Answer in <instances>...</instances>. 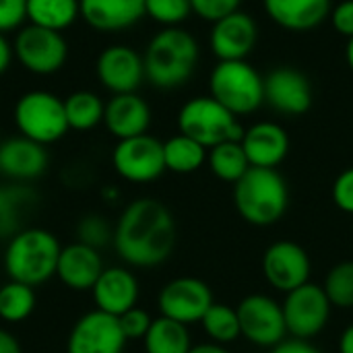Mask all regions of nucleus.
Segmentation results:
<instances>
[{"mask_svg":"<svg viewBox=\"0 0 353 353\" xmlns=\"http://www.w3.org/2000/svg\"><path fill=\"white\" fill-rule=\"evenodd\" d=\"M240 333L246 341L259 347H275L285 341L288 327L283 319V308L273 298L265 294L246 296L238 308Z\"/></svg>","mask_w":353,"mask_h":353,"instance_id":"obj_11","label":"nucleus"},{"mask_svg":"<svg viewBox=\"0 0 353 353\" xmlns=\"http://www.w3.org/2000/svg\"><path fill=\"white\" fill-rule=\"evenodd\" d=\"M234 205L238 215L254 225H275L290 207V188L277 170L250 168L234 184Z\"/></svg>","mask_w":353,"mask_h":353,"instance_id":"obj_3","label":"nucleus"},{"mask_svg":"<svg viewBox=\"0 0 353 353\" xmlns=\"http://www.w3.org/2000/svg\"><path fill=\"white\" fill-rule=\"evenodd\" d=\"M331 0H263L265 14L283 31L308 33L331 17Z\"/></svg>","mask_w":353,"mask_h":353,"instance_id":"obj_20","label":"nucleus"},{"mask_svg":"<svg viewBox=\"0 0 353 353\" xmlns=\"http://www.w3.org/2000/svg\"><path fill=\"white\" fill-rule=\"evenodd\" d=\"M83 21L99 33H120L145 17V0H79Z\"/></svg>","mask_w":353,"mask_h":353,"instance_id":"obj_24","label":"nucleus"},{"mask_svg":"<svg viewBox=\"0 0 353 353\" xmlns=\"http://www.w3.org/2000/svg\"><path fill=\"white\" fill-rule=\"evenodd\" d=\"M103 126L118 141L147 134L151 126V108L139 93L112 95L105 103Z\"/></svg>","mask_w":353,"mask_h":353,"instance_id":"obj_22","label":"nucleus"},{"mask_svg":"<svg viewBox=\"0 0 353 353\" xmlns=\"http://www.w3.org/2000/svg\"><path fill=\"white\" fill-rule=\"evenodd\" d=\"M215 304L211 288L196 277H178L165 283L159 292L157 306L161 316L182 325L201 323L207 310Z\"/></svg>","mask_w":353,"mask_h":353,"instance_id":"obj_12","label":"nucleus"},{"mask_svg":"<svg viewBox=\"0 0 353 353\" xmlns=\"http://www.w3.org/2000/svg\"><path fill=\"white\" fill-rule=\"evenodd\" d=\"M35 201L37 194L25 184L0 186V240H10L21 232L23 215Z\"/></svg>","mask_w":353,"mask_h":353,"instance_id":"obj_25","label":"nucleus"},{"mask_svg":"<svg viewBox=\"0 0 353 353\" xmlns=\"http://www.w3.org/2000/svg\"><path fill=\"white\" fill-rule=\"evenodd\" d=\"M37 298L31 285L10 281L0 288V319L4 323L17 325L27 321L35 310Z\"/></svg>","mask_w":353,"mask_h":353,"instance_id":"obj_31","label":"nucleus"},{"mask_svg":"<svg viewBox=\"0 0 353 353\" xmlns=\"http://www.w3.org/2000/svg\"><path fill=\"white\" fill-rule=\"evenodd\" d=\"M12 118L19 134L43 147L60 141L70 130L66 122L64 99L43 89L23 93L14 103Z\"/></svg>","mask_w":353,"mask_h":353,"instance_id":"obj_7","label":"nucleus"},{"mask_svg":"<svg viewBox=\"0 0 353 353\" xmlns=\"http://www.w3.org/2000/svg\"><path fill=\"white\" fill-rule=\"evenodd\" d=\"M209 95L234 116H250L265 105V74L248 60L217 62L209 74Z\"/></svg>","mask_w":353,"mask_h":353,"instance_id":"obj_5","label":"nucleus"},{"mask_svg":"<svg viewBox=\"0 0 353 353\" xmlns=\"http://www.w3.org/2000/svg\"><path fill=\"white\" fill-rule=\"evenodd\" d=\"M331 194H333V203L337 205V209L353 215V168L343 170L335 178Z\"/></svg>","mask_w":353,"mask_h":353,"instance_id":"obj_39","label":"nucleus"},{"mask_svg":"<svg viewBox=\"0 0 353 353\" xmlns=\"http://www.w3.org/2000/svg\"><path fill=\"white\" fill-rule=\"evenodd\" d=\"M329 21L339 35L347 39L353 37V0H341L339 4H335L331 8Z\"/></svg>","mask_w":353,"mask_h":353,"instance_id":"obj_40","label":"nucleus"},{"mask_svg":"<svg viewBox=\"0 0 353 353\" xmlns=\"http://www.w3.org/2000/svg\"><path fill=\"white\" fill-rule=\"evenodd\" d=\"M74 236H77V242L91 246L95 250H101L110 242H114V228L110 225V221L103 215L87 213L77 221Z\"/></svg>","mask_w":353,"mask_h":353,"instance_id":"obj_34","label":"nucleus"},{"mask_svg":"<svg viewBox=\"0 0 353 353\" xmlns=\"http://www.w3.org/2000/svg\"><path fill=\"white\" fill-rule=\"evenodd\" d=\"M283 319L288 333L294 339L310 341L319 333L325 331L329 319H331V302L325 294V290L316 283H304L296 288L294 292L285 294V300L281 304Z\"/></svg>","mask_w":353,"mask_h":353,"instance_id":"obj_9","label":"nucleus"},{"mask_svg":"<svg viewBox=\"0 0 353 353\" xmlns=\"http://www.w3.org/2000/svg\"><path fill=\"white\" fill-rule=\"evenodd\" d=\"M103 269L105 267L99 250L81 242H72L60 250L56 277L60 279V283H64V288L72 292H91Z\"/></svg>","mask_w":353,"mask_h":353,"instance_id":"obj_23","label":"nucleus"},{"mask_svg":"<svg viewBox=\"0 0 353 353\" xmlns=\"http://www.w3.org/2000/svg\"><path fill=\"white\" fill-rule=\"evenodd\" d=\"M12 56H14L12 43L6 39V35L0 33V74H4V72L8 70V66H10V62H12Z\"/></svg>","mask_w":353,"mask_h":353,"instance_id":"obj_42","label":"nucleus"},{"mask_svg":"<svg viewBox=\"0 0 353 353\" xmlns=\"http://www.w3.org/2000/svg\"><path fill=\"white\" fill-rule=\"evenodd\" d=\"M27 19V0H0V33L19 31Z\"/></svg>","mask_w":353,"mask_h":353,"instance_id":"obj_38","label":"nucleus"},{"mask_svg":"<svg viewBox=\"0 0 353 353\" xmlns=\"http://www.w3.org/2000/svg\"><path fill=\"white\" fill-rule=\"evenodd\" d=\"M0 353H23L17 337L6 329H0Z\"/></svg>","mask_w":353,"mask_h":353,"instance_id":"obj_43","label":"nucleus"},{"mask_svg":"<svg viewBox=\"0 0 353 353\" xmlns=\"http://www.w3.org/2000/svg\"><path fill=\"white\" fill-rule=\"evenodd\" d=\"M50 157L43 145L19 134L0 143V172L14 182H29L43 176Z\"/></svg>","mask_w":353,"mask_h":353,"instance_id":"obj_19","label":"nucleus"},{"mask_svg":"<svg viewBox=\"0 0 353 353\" xmlns=\"http://www.w3.org/2000/svg\"><path fill=\"white\" fill-rule=\"evenodd\" d=\"M201 323L213 343L228 345V343L236 341L238 337H242L238 312H236V308H232L228 304H213Z\"/></svg>","mask_w":353,"mask_h":353,"instance_id":"obj_32","label":"nucleus"},{"mask_svg":"<svg viewBox=\"0 0 353 353\" xmlns=\"http://www.w3.org/2000/svg\"><path fill=\"white\" fill-rule=\"evenodd\" d=\"M118 321H120V329H122L126 341L145 339V335L149 333L151 323H153V319L149 316V312L143 310V308H139V306H134L128 312H124L122 316H118Z\"/></svg>","mask_w":353,"mask_h":353,"instance_id":"obj_37","label":"nucleus"},{"mask_svg":"<svg viewBox=\"0 0 353 353\" xmlns=\"http://www.w3.org/2000/svg\"><path fill=\"white\" fill-rule=\"evenodd\" d=\"M95 74L112 95L137 93L145 81L143 54L124 43L108 46L95 60Z\"/></svg>","mask_w":353,"mask_h":353,"instance_id":"obj_17","label":"nucleus"},{"mask_svg":"<svg viewBox=\"0 0 353 353\" xmlns=\"http://www.w3.org/2000/svg\"><path fill=\"white\" fill-rule=\"evenodd\" d=\"M331 306L350 310L353 308V261H343L335 265L323 285Z\"/></svg>","mask_w":353,"mask_h":353,"instance_id":"obj_33","label":"nucleus"},{"mask_svg":"<svg viewBox=\"0 0 353 353\" xmlns=\"http://www.w3.org/2000/svg\"><path fill=\"white\" fill-rule=\"evenodd\" d=\"M207 163L217 180L230 184H236L250 170V161L240 141H225L211 147L207 153Z\"/></svg>","mask_w":353,"mask_h":353,"instance_id":"obj_30","label":"nucleus"},{"mask_svg":"<svg viewBox=\"0 0 353 353\" xmlns=\"http://www.w3.org/2000/svg\"><path fill=\"white\" fill-rule=\"evenodd\" d=\"M199 60L201 46L188 29L163 27L145 48V81L163 91L180 89L194 77Z\"/></svg>","mask_w":353,"mask_h":353,"instance_id":"obj_2","label":"nucleus"},{"mask_svg":"<svg viewBox=\"0 0 353 353\" xmlns=\"http://www.w3.org/2000/svg\"><path fill=\"white\" fill-rule=\"evenodd\" d=\"M209 149L196 143L194 139L178 132L163 143L165 170L174 174H192L207 163Z\"/></svg>","mask_w":353,"mask_h":353,"instance_id":"obj_27","label":"nucleus"},{"mask_svg":"<svg viewBox=\"0 0 353 353\" xmlns=\"http://www.w3.org/2000/svg\"><path fill=\"white\" fill-rule=\"evenodd\" d=\"M139 281L132 271L124 267H108L99 275L97 283L91 290L95 308L112 314V316H122L130 308L137 306L139 302Z\"/></svg>","mask_w":353,"mask_h":353,"instance_id":"obj_21","label":"nucleus"},{"mask_svg":"<svg viewBox=\"0 0 353 353\" xmlns=\"http://www.w3.org/2000/svg\"><path fill=\"white\" fill-rule=\"evenodd\" d=\"M79 17V0H27V21L43 29L62 33Z\"/></svg>","mask_w":353,"mask_h":353,"instance_id":"obj_26","label":"nucleus"},{"mask_svg":"<svg viewBox=\"0 0 353 353\" xmlns=\"http://www.w3.org/2000/svg\"><path fill=\"white\" fill-rule=\"evenodd\" d=\"M143 343L147 353H188L192 347L188 327L165 316L153 319Z\"/></svg>","mask_w":353,"mask_h":353,"instance_id":"obj_28","label":"nucleus"},{"mask_svg":"<svg viewBox=\"0 0 353 353\" xmlns=\"http://www.w3.org/2000/svg\"><path fill=\"white\" fill-rule=\"evenodd\" d=\"M314 91L308 74L294 66H275L265 74V103L281 116H304L312 108Z\"/></svg>","mask_w":353,"mask_h":353,"instance_id":"obj_13","label":"nucleus"},{"mask_svg":"<svg viewBox=\"0 0 353 353\" xmlns=\"http://www.w3.org/2000/svg\"><path fill=\"white\" fill-rule=\"evenodd\" d=\"M244 0H190L192 14H196L201 21L215 23L236 10H240Z\"/></svg>","mask_w":353,"mask_h":353,"instance_id":"obj_36","label":"nucleus"},{"mask_svg":"<svg viewBox=\"0 0 353 353\" xmlns=\"http://www.w3.org/2000/svg\"><path fill=\"white\" fill-rule=\"evenodd\" d=\"M240 143L250 161V168L277 170L290 155L288 130L271 120H261L244 128Z\"/></svg>","mask_w":353,"mask_h":353,"instance_id":"obj_18","label":"nucleus"},{"mask_svg":"<svg viewBox=\"0 0 353 353\" xmlns=\"http://www.w3.org/2000/svg\"><path fill=\"white\" fill-rule=\"evenodd\" d=\"M345 62H347L350 70L353 72V37H350L347 43H345Z\"/></svg>","mask_w":353,"mask_h":353,"instance_id":"obj_46","label":"nucleus"},{"mask_svg":"<svg viewBox=\"0 0 353 353\" xmlns=\"http://www.w3.org/2000/svg\"><path fill=\"white\" fill-rule=\"evenodd\" d=\"M188 353H230L223 345H219V343H201V345H192L190 347V352Z\"/></svg>","mask_w":353,"mask_h":353,"instance_id":"obj_45","label":"nucleus"},{"mask_svg":"<svg viewBox=\"0 0 353 353\" xmlns=\"http://www.w3.org/2000/svg\"><path fill=\"white\" fill-rule=\"evenodd\" d=\"M64 112H66V122L70 130L77 132H89L95 126L103 124V112L105 103L101 97L93 91H72L64 99Z\"/></svg>","mask_w":353,"mask_h":353,"instance_id":"obj_29","label":"nucleus"},{"mask_svg":"<svg viewBox=\"0 0 353 353\" xmlns=\"http://www.w3.org/2000/svg\"><path fill=\"white\" fill-rule=\"evenodd\" d=\"M112 165L116 174L132 184H149L165 172L163 143L155 137L141 134L118 141L112 151Z\"/></svg>","mask_w":353,"mask_h":353,"instance_id":"obj_10","label":"nucleus"},{"mask_svg":"<svg viewBox=\"0 0 353 353\" xmlns=\"http://www.w3.org/2000/svg\"><path fill=\"white\" fill-rule=\"evenodd\" d=\"M259 43V23L246 10H236L215 23L209 31V48L217 62L248 60Z\"/></svg>","mask_w":353,"mask_h":353,"instance_id":"obj_16","label":"nucleus"},{"mask_svg":"<svg viewBox=\"0 0 353 353\" xmlns=\"http://www.w3.org/2000/svg\"><path fill=\"white\" fill-rule=\"evenodd\" d=\"M339 353H353V323L343 331L339 339Z\"/></svg>","mask_w":353,"mask_h":353,"instance_id":"obj_44","label":"nucleus"},{"mask_svg":"<svg viewBox=\"0 0 353 353\" xmlns=\"http://www.w3.org/2000/svg\"><path fill=\"white\" fill-rule=\"evenodd\" d=\"M17 62L31 74L48 77L58 72L68 60V41L60 31L25 25L17 31L12 41Z\"/></svg>","mask_w":353,"mask_h":353,"instance_id":"obj_8","label":"nucleus"},{"mask_svg":"<svg viewBox=\"0 0 353 353\" xmlns=\"http://www.w3.org/2000/svg\"><path fill=\"white\" fill-rule=\"evenodd\" d=\"M178 130L207 149L225 141H240L244 134L238 116L211 95H196L182 103L178 112Z\"/></svg>","mask_w":353,"mask_h":353,"instance_id":"obj_6","label":"nucleus"},{"mask_svg":"<svg viewBox=\"0 0 353 353\" xmlns=\"http://www.w3.org/2000/svg\"><path fill=\"white\" fill-rule=\"evenodd\" d=\"M58 238L43 228H27L14 234L4 250V271L10 281L37 288L56 277L60 259Z\"/></svg>","mask_w":353,"mask_h":353,"instance_id":"obj_4","label":"nucleus"},{"mask_svg":"<svg viewBox=\"0 0 353 353\" xmlns=\"http://www.w3.org/2000/svg\"><path fill=\"white\" fill-rule=\"evenodd\" d=\"M126 343L118 316L95 308L72 325L66 339V353H124Z\"/></svg>","mask_w":353,"mask_h":353,"instance_id":"obj_14","label":"nucleus"},{"mask_svg":"<svg viewBox=\"0 0 353 353\" xmlns=\"http://www.w3.org/2000/svg\"><path fill=\"white\" fill-rule=\"evenodd\" d=\"M176 246V221L172 211L157 199H137L124 207L114 228L118 256L139 269L165 263Z\"/></svg>","mask_w":353,"mask_h":353,"instance_id":"obj_1","label":"nucleus"},{"mask_svg":"<svg viewBox=\"0 0 353 353\" xmlns=\"http://www.w3.org/2000/svg\"><path fill=\"white\" fill-rule=\"evenodd\" d=\"M263 275L271 288L290 294L296 288L310 281L312 263L308 252L292 240H279L271 244L263 254Z\"/></svg>","mask_w":353,"mask_h":353,"instance_id":"obj_15","label":"nucleus"},{"mask_svg":"<svg viewBox=\"0 0 353 353\" xmlns=\"http://www.w3.org/2000/svg\"><path fill=\"white\" fill-rule=\"evenodd\" d=\"M271 353H323L319 347H314L310 341H304V339H285L281 341L279 345L273 347Z\"/></svg>","mask_w":353,"mask_h":353,"instance_id":"obj_41","label":"nucleus"},{"mask_svg":"<svg viewBox=\"0 0 353 353\" xmlns=\"http://www.w3.org/2000/svg\"><path fill=\"white\" fill-rule=\"evenodd\" d=\"M192 14L190 0H145V17L161 27H182Z\"/></svg>","mask_w":353,"mask_h":353,"instance_id":"obj_35","label":"nucleus"}]
</instances>
